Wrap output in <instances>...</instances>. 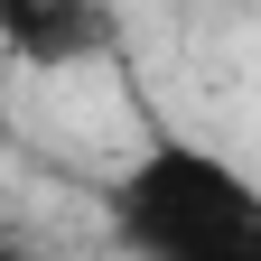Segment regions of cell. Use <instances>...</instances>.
I'll return each mask as SVG.
<instances>
[{
    "instance_id": "obj_1",
    "label": "cell",
    "mask_w": 261,
    "mask_h": 261,
    "mask_svg": "<svg viewBox=\"0 0 261 261\" xmlns=\"http://www.w3.org/2000/svg\"><path fill=\"white\" fill-rule=\"evenodd\" d=\"M112 233L149 261H243L261 252V187L205 140L149 130L112 177Z\"/></svg>"
},
{
    "instance_id": "obj_2",
    "label": "cell",
    "mask_w": 261,
    "mask_h": 261,
    "mask_svg": "<svg viewBox=\"0 0 261 261\" xmlns=\"http://www.w3.org/2000/svg\"><path fill=\"white\" fill-rule=\"evenodd\" d=\"M112 47V0H0V56L65 75Z\"/></svg>"
}]
</instances>
